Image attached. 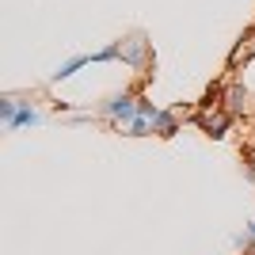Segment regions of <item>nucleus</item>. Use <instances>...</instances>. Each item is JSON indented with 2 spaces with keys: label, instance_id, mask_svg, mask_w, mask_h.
<instances>
[{
  "label": "nucleus",
  "instance_id": "1",
  "mask_svg": "<svg viewBox=\"0 0 255 255\" xmlns=\"http://www.w3.org/2000/svg\"><path fill=\"white\" fill-rule=\"evenodd\" d=\"M96 118H103V122H111L115 129H122L129 118H137V92H133V88H122L115 96H107L103 103L96 107Z\"/></svg>",
  "mask_w": 255,
  "mask_h": 255
},
{
  "label": "nucleus",
  "instance_id": "2",
  "mask_svg": "<svg viewBox=\"0 0 255 255\" xmlns=\"http://www.w3.org/2000/svg\"><path fill=\"white\" fill-rule=\"evenodd\" d=\"M122 61L133 69V73H145L152 61V42H149V34L145 31H133L122 38Z\"/></svg>",
  "mask_w": 255,
  "mask_h": 255
},
{
  "label": "nucleus",
  "instance_id": "3",
  "mask_svg": "<svg viewBox=\"0 0 255 255\" xmlns=\"http://www.w3.org/2000/svg\"><path fill=\"white\" fill-rule=\"evenodd\" d=\"M233 122L236 118L225 111V107H206L202 115H198V126H202V133L206 137H213V141H221V137H229V129H233Z\"/></svg>",
  "mask_w": 255,
  "mask_h": 255
},
{
  "label": "nucleus",
  "instance_id": "4",
  "mask_svg": "<svg viewBox=\"0 0 255 255\" xmlns=\"http://www.w3.org/2000/svg\"><path fill=\"white\" fill-rule=\"evenodd\" d=\"M217 107H225L233 118H240V115H248V111H252V92H248L244 84H229V88L221 92V103H217Z\"/></svg>",
  "mask_w": 255,
  "mask_h": 255
},
{
  "label": "nucleus",
  "instance_id": "5",
  "mask_svg": "<svg viewBox=\"0 0 255 255\" xmlns=\"http://www.w3.org/2000/svg\"><path fill=\"white\" fill-rule=\"evenodd\" d=\"M27 126H42V111L31 103V99H19V111H15V118H11L8 126V133H19V129H27Z\"/></svg>",
  "mask_w": 255,
  "mask_h": 255
},
{
  "label": "nucleus",
  "instance_id": "6",
  "mask_svg": "<svg viewBox=\"0 0 255 255\" xmlns=\"http://www.w3.org/2000/svg\"><path fill=\"white\" fill-rule=\"evenodd\" d=\"M84 65H92V53H76V57H69L65 65H57V69L50 73V84H65V80H73Z\"/></svg>",
  "mask_w": 255,
  "mask_h": 255
},
{
  "label": "nucleus",
  "instance_id": "7",
  "mask_svg": "<svg viewBox=\"0 0 255 255\" xmlns=\"http://www.w3.org/2000/svg\"><path fill=\"white\" fill-rule=\"evenodd\" d=\"M152 133H156V137H175V133H179V115H175V111H156Z\"/></svg>",
  "mask_w": 255,
  "mask_h": 255
},
{
  "label": "nucleus",
  "instance_id": "8",
  "mask_svg": "<svg viewBox=\"0 0 255 255\" xmlns=\"http://www.w3.org/2000/svg\"><path fill=\"white\" fill-rule=\"evenodd\" d=\"M122 133H126V137H149L152 133V118H129L126 126H122Z\"/></svg>",
  "mask_w": 255,
  "mask_h": 255
},
{
  "label": "nucleus",
  "instance_id": "9",
  "mask_svg": "<svg viewBox=\"0 0 255 255\" xmlns=\"http://www.w3.org/2000/svg\"><path fill=\"white\" fill-rule=\"evenodd\" d=\"M252 53H255V31H248V34H240V46L233 50L229 65H240V57H252Z\"/></svg>",
  "mask_w": 255,
  "mask_h": 255
},
{
  "label": "nucleus",
  "instance_id": "10",
  "mask_svg": "<svg viewBox=\"0 0 255 255\" xmlns=\"http://www.w3.org/2000/svg\"><path fill=\"white\" fill-rule=\"evenodd\" d=\"M15 111H19V96H0V122H4V126H8L11 118H15Z\"/></svg>",
  "mask_w": 255,
  "mask_h": 255
},
{
  "label": "nucleus",
  "instance_id": "11",
  "mask_svg": "<svg viewBox=\"0 0 255 255\" xmlns=\"http://www.w3.org/2000/svg\"><path fill=\"white\" fill-rule=\"evenodd\" d=\"M156 111H160V107L152 103L149 92H137V115H141V118H156Z\"/></svg>",
  "mask_w": 255,
  "mask_h": 255
},
{
  "label": "nucleus",
  "instance_id": "12",
  "mask_svg": "<svg viewBox=\"0 0 255 255\" xmlns=\"http://www.w3.org/2000/svg\"><path fill=\"white\" fill-rule=\"evenodd\" d=\"M244 179L255 187V164H252V160H244Z\"/></svg>",
  "mask_w": 255,
  "mask_h": 255
},
{
  "label": "nucleus",
  "instance_id": "13",
  "mask_svg": "<svg viewBox=\"0 0 255 255\" xmlns=\"http://www.w3.org/2000/svg\"><path fill=\"white\" fill-rule=\"evenodd\" d=\"M244 160H252V164H255V141L248 145V156H244Z\"/></svg>",
  "mask_w": 255,
  "mask_h": 255
},
{
  "label": "nucleus",
  "instance_id": "14",
  "mask_svg": "<svg viewBox=\"0 0 255 255\" xmlns=\"http://www.w3.org/2000/svg\"><path fill=\"white\" fill-rule=\"evenodd\" d=\"M244 255H255V244H252V248H248V252H244Z\"/></svg>",
  "mask_w": 255,
  "mask_h": 255
}]
</instances>
